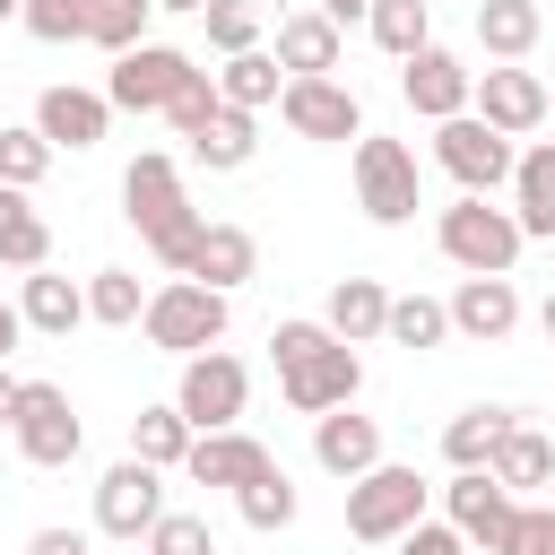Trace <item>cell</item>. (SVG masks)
<instances>
[{"label":"cell","mask_w":555,"mask_h":555,"mask_svg":"<svg viewBox=\"0 0 555 555\" xmlns=\"http://www.w3.org/2000/svg\"><path fill=\"white\" fill-rule=\"evenodd\" d=\"M382 338L408 347V356H425V347L451 338V304H442V295H390V330H382Z\"/></svg>","instance_id":"836d02e7"},{"label":"cell","mask_w":555,"mask_h":555,"mask_svg":"<svg viewBox=\"0 0 555 555\" xmlns=\"http://www.w3.org/2000/svg\"><path fill=\"white\" fill-rule=\"evenodd\" d=\"M156 9H173V17H199V9H208V0H156Z\"/></svg>","instance_id":"681fc988"},{"label":"cell","mask_w":555,"mask_h":555,"mask_svg":"<svg viewBox=\"0 0 555 555\" xmlns=\"http://www.w3.org/2000/svg\"><path fill=\"white\" fill-rule=\"evenodd\" d=\"M147 295H156V286H139V269H95V278H87V321L139 330V321H147Z\"/></svg>","instance_id":"d6a6232c"},{"label":"cell","mask_w":555,"mask_h":555,"mask_svg":"<svg viewBox=\"0 0 555 555\" xmlns=\"http://www.w3.org/2000/svg\"><path fill=\"white\" fill-rule=\"evenodd\" d=\"M425 503H434V486H425L408 460H382V468H364V477L347 486V538H356V546H399V538L425 520Z\"/></svg>","instance_id":"5b68a950"},{"label":"cell","mask_w":555,"mask_h":555,"mask_svg":"<svg viewBox=\"0 0 555 555\" xmlns=\"http://www.w3.org/2000/svg\"><path fill=\"white\" fill-rule=\"evenodd\" d=\"M182 278H199V286H217V295L251 286V278H260V243H251V225L208 217V234H199V251H191V269H182Z\"/></svg>","instance_id":"ffe728a7"},{"label":"cell","mask_w":555,"mask_h":555,"mask_svg":"<svg viewBox=\"0 0 555 555\" xmlns=\"http://www.w3.org/2000/svg\"><path fill=\"white\" fill-rule=\"evenodd\" d=\"M538 330H546V347H555V286H546V304H538Z\"/></svg>","instance_id":"c3c4849f"},{"label":"cell","mask_w":555,"mask_h":555,"mask_svg":"<svg viewBox=\"0 0 555 555\" xmlns=\"http://www.w3.org/2000/svg\"><path fill=\"white\" fill-rule=\"evenodd\" d=\"M191 156L208 165V173H243L251 156H260V130H251V113H234V104H217V121L191 139Z\"/></svg>","instance_id":"1f68e13d"},{"label":"cell","mask_w":555,"mask_h":555,"mask_svg":"<svg viewBox=\"0 0 555 555\" xmlns=\"http://www.w3.org/2000/svg\"><path fill=\"white\" fill-rule=\"evenodd\" d=\"M147 17H156V0H87V43H104L121 61L147 43Z\"/></svg>","instance_id":"e575fe53"},{"label":"cell","mask_w":555,"mask_h":555,"mask_svg":"<svg viewBox=\"0 0 555 555\" xmlns=\"http://www.w3.org/2000/svg\"><path fill=\"white\" fill-rule=\"evenodd\" d=\"M468 113L494 121L503 139H529V130H546V78L520 69V61H494V69H477V104Z\"/></svg>","instance_id":"9a60e30c"},{"label":"cell","mask_w":555,"mask_h":555,"mask_svg":"<svg viewBox=\"0 0 555 555\" xmlns=\"http://www.w3.org/2000/svg\"><path fill=\"white\" fill-rule=\"evenodd\" d=\"M434 243H442V260L451 269H468V278H512V260H520V217L512 208H494V199H451L442 217H434Z\"/></svg>","instance_id":"277c9868"},{"label":"cell","mask_w":555,"mask_h":555,"mask_svg":"<svg viewBox=\"0 0 555 555\" xmlns=\"http://www.w3.org/2000/svg\"><path fill=\"white\" fill-rule=\"evenodd\" d=\"M503 555H555V503H520L512 520V546Z\"/></svg>","instance_id":"b9f144b4"},{"label":"cell","mask_w":555,"mask_h":555,"mask_svg":"<svg viewBox=\"0 0 555 555\" xmlns=\"http://www.w3.org/2000/svg\"><path fill=\"white\" fill-rule=\"evenodd\" d=\"M442 520H451L468 546L503 555V546H512V520H520V494L494 486L486 468H451V486H442Z\"/></svg>","instance_id":"4fadbf2b"},{"label":"cell","mask_w":555,"mask_h":555,"mask_svg":"<svg viewBox=\"0 0 555 555\" xmlns=\"http://www.w3.org/2000/svg\"><path fill=\"white\" fill-rule=\"evenodd\" d=\"M225 321H234V295H217V286H199V278H165L156 295H147V347L156 356H173V364H191V356H208V347H225Z\"/></svg>","instance_id":"3957f363"},{"label":"cell","mask_w":555,"mask_h":555,"mask_svg":"<svg viewBox=\"0 0 555 555\" xmlns=\"http://www.w3.org/2000/svg\"><path fill=\"white\" fill-rule=\"evenodd\" d=\"M35 43H87V0H26L17 17Z\"/></svg>","instance_id":"ab89813d"},{"label":"cell","mask_w":555,"mask_h":555,"mask_svg":"<svg viewBox=\"0 0 555 555\" xmlns=\"http://www.w3.org/2000/svg\"><path fill=\"white\" fill-rule=\"evenodd\" d=\"M217 95H225L234 113H269V104L286 95V69H278V52H234V61L217 69Z\"/></svg>","instance_id":"f546056e"},{"label":"cell","mask_w":555,"mask_h":555,"mask_svg":"<svg viewBox=\"0 0 555 555\" xmlns=\"http://www.w3.org/2000/svg\"><path fill=\"white\" fill-rule=\"evenodd\" d=\"M17 390H26V382H17L9 364H0V425H17Z\"/></svg>","instance_id":"7dc6e473"},{"label":"cell","mask_w":555,"mask_h":555,"mask_svg":"<svg viewBox=\"0 0 555 555\" xmlns=\"http://www.w3.org/2000/svg\"><path fill=\"white\" fill-rule=\"evenodd\" d=\"M165 512H173V503H165V468H147V460H113V468L95 477V529L121 538V546H139Z\"/></svg>","instance_id":"9c48e42d"},{"label":"cell","mask_w":555,"mask_h":555,"mask_svg":"<svg viewBox=\"0 0 555 555\" xmlns=\"http://www.w3.org/2000/svg\"><path fill=\"white\" fill-rule=\"evenodd\" d=\"M35 130L78 156V147H95L113 130V104H104V87H43L35 95Z\"/></svg>","instance_id":"d6986e66"},{"label":"cell","mask_w":555,"mask_h":555,"mask_svg":"<svg viewBox=\"0 0 555 555\" xmlns=\"http://www.w3.org/2000/svg\"><path fill=\"white\" fill-rule=\"evenodd\" d=\"M434 165L468 191V199H494V191H512V165H520V147L494 130V121H477V113H451V121H434Z\"/></svg>","instance_id":"52a82bcc"},{"label":"cell","mask_w":555,"mask_h":555,"mask_svg":"<svg viewBox=\"0 0 555 555\" xmlns=\"http://www.w3.org/2000/svg\"><path fill=\"white\" fill-rule=\"evenodd\" d=\"M121 217L139 225V243H147L173 278L191 269V251H199V234H208V217L191 208L182 165H173L165 147H139V156H130V173H121Z\"/></svg>","instance_id":"7a4b0ae2"},{"label":"cell","mask_w":555,"mask_h":555,"mask_svg":"<svg viewBox=\"0 0 555 555\" xmlns=\"http://www.w3.org/2000/svg\"><path fill=\"white\" fill-rule=\"evenodd\" d=\"M217 104H225V95H217V69H191V78H182V95L165 104V121H173L182 139H199V130L217 121Z\"/></svg>","instance_id":"f35d334b"},{"label":"cell","mask_w":555,"mask_h":555,"mask_svg":"<svg viewBox=\"0 0 555 555\" xmlns=\"http://www.w3.org/2000/svg\"><path fill=\"white\" fill-rule=\"evenodd\" d=\"M199 26H208V52L234 61V52H260V26H269V17H260V0H208Z\"/></svg>","instance_id":"d590c367"},{"label":"cell","mask_w":555,"mask_h":555,"mask_svg":"<svg viewBox=\"0 0 555 555\" xmlns=\"http://www.w3.org/2000/svg\"><path fill=\"white\" fill-rule=\"evenodd\" d=\"M9 17H26V0H0V26H9Z\"/></svg>","instance_id":"f907efd6"},{"label":"cell","mask_w":555,"mask_h":555,"mask_svg":"<svg viewBox=\"0 0 555 555\" xmlns=\"http://www.w3.org/2000/svg\"><path fill=\"white\" fill-rule=\"evenodd\" d=\"M147 555H217V538H208L199 512H165V520L147 529Z\"/></svg>","instance_id":"60d3db41"},{"label":"cell","mask_w":555,"mask_h":555,"mask_svg":"<svg viewBox=\"0 0 555 555\" xmlns=\"http://www.w3.org/2000/svg\"><path fill=\"white\" fill-rule=\"evenodd\" d=\"M364 35H373V43L390 52V61H416V52L434 43V0H373Z\"/></svg>","instance_id":"4dcf8cb0"},{"label":"cell","mask_w":555,"mask_h":555,"mask_svg":"<svg viewBox=\"0 0 555 555\" xmlns=\"http://www.w3.org/2000/svg\"><path fill=\"white\" fill-rule=\"evenodd\" d=\"M278 460H269V442H251L243 425H225V434H199L191 442V460H182V477L191 486H225V494H243L251 477H269Z\"/></svg>","instance_id":"ac0fdd59"},{"label":"cell","mask_w":555,"mask_h":555,"mask_svg":"<svg viewBox=\"0 0 555 555\" xmlns=\"http://www.w3.org/2000/svg\"><path fill=\"white\" fill-rule=\"evenodd\" d=\"M442 304H451V338H468V347H503L520 330V286L512 278H460Z\"/></svg>","instance_id":"2e32d148"},{"label":"cell","mask_w":555,"mask_h":555,"mask_svg":"<svg viewBox=\"0 0 555 555\" xmlns=\"http://www.w3.org/2000/svg\"><path fill=\"white\" fill-rule=\"evenodd\" d=\"M399 555H468V538H460L451 520H416V529L399 538Z\"/></svg>","instance_id":"7bdbcfd3"},{"label":"cell","mask_w":555,"mask_h":555,"mask_svg":"<svg viewBox=\"0 0 555 555\" xmlns=\"http://www.w3.org/2000/svg\"><path fill=\"white\" fill-rule=\"evenodd\" d=\"M269 364H278V390H286L295 416L356 408V390H364V356L347 338H330V321H278L269 330Z\"/></svg>","instance_id":"6da1fadb"},{"label":"cell","mask_w":555,"mask_h":555,"mask_svg":"<svg viewBox=\"0 0 555 555\" xmlns=\"http://www.w3.org/2000/svg\"><path fill=\"white\" fill-rule=\"evenodd\" d=\"M546 121H555V87H546Z\"/></svg>","instance_id":"816d5d0a"},{"label":"cell","mask_w":555,"mask_h":555,"mask_svg":"<svg viewBox=\"0 0 555 555\" xmlns=\"http://www.w3.org/2000/svg\"><path fill=\"white\" fill-rule=\"evenodd\" d=\"M546 251H555V243H546Z\"/></svg>","instance_id":"f5cc1de1"},{"label":"cell","mask_w":555,"mask_h":555,"mask_svg":"<svg viewBox=\"0 0 555 555\" xmlns=\"http://www.w3.org/2000/svg\"><path fill=\"white\" fill-rule=\"evenodd\" d=\"M17 312H26V330L69 338V330L87 321V286H78V278H61V269H26V278H17Z\"/></svg>","instance_id":"603a6c76"},{"label":"cell","mask_w":555,"mask_h":555,"mask_svg":"<svg viewBox=\"0 0 555 555\" xmlns=\"http://www.w3.org/2000/svg\"><path fill=\"white\" fill-rule=\"evenodd\" d=\"M17 338H26V312H17V304H0V364H9V347H17Z\"/></svg>","instance_id":"bcb514c9"},{"label":"cell","mask_w":555,"mask_h":555,"mask_svg":"<svg viewBox=\"0 0 555 555\" xmlns=\"http://www.w3.org/2000/svg\"><path fill=\"white\" fill-rule=\"evenodd\" d=\"M312 460L330 468V477H364V468H382L390 451H382V416H356V408H330V416H312Z\"/></svg>","instance_id":"e0dca14e"},{"label":"cell","mask_w":555,"mask_h":555,"mask_svg":"<svg viewBox=\"0 0 555 555\" xmlns=\"http://www.w3.org/2000/svg\"><path fill=\"white\" fill-rule=\"evenodd\" d=\"M486 477H494V486H512V494L529 503L538 486H555V442H546L538 425H512V434H503V451L486 460Z\"/></svg>","instance_id":"4316f807"},{"label":"cell","mask_w":555,"mask_h":555,"mask_svg":"<svg viewBox=\"0 0 555 555\" xmlns=\"http://www.w3.org/2000/svg\"><path fill=\"white\" fill-rule=\"evenodd\" d=\"M199 61L182 52V43H139V52H121L113 61V78H104V104L113 113H165L173 95H182V78H191Z\"/></svg>","instance_id":"8fae6325"},{"label":"cell","mask_w":555,"mask_h":555,"mask_svg":"<svg viewBox=\"0 0 555 555\" xmlns=\"http://www.w3.org/2000/svg\"><path fill=\"white\" fill-rule=\"evenodd\" d=\"M338 61H347V35H338L321 9L278 17V69H286V78H338Z\"/></svg>","instance_id":"44dd1931"},{"label":"cell","mask_w":555,"mask_h":555,"mask_svg":"<svg viewBox=\"0 0 555 555\" xmlns=\"http://www.w3.org/2000/svg\"><path fill=\"white\" fill-rule=\"evenodd\" d=\"M52 156H61V147H52L35 121H9V130H0V182H9V191H35V182L52 173Z\"/></svg>","instance_id":"8d00e7d4"},{"label":"cell","mask_w":555,"mask_h":555,"mask_svg":"<svg viewBox=\"0 0 555 555\" xmlns=\"http://www.w3.org/2000/svg\"><path fill=\"white\" fill-rule=\"evenodd\" d=\"M347 173H356V208H364L373 225H408V217L425 208V173H416V147H408V139L364 130V139L347 147Z\"/></svg>","instance_id":"8992f818"},{"label":"cell","mask_w":555,"mask_h":555,"mask_svg":"<svg viewBox=\"0 0 555 555\" xmlns=\"http://www.w3.org/2000/svg\"><path fill=\"white\" fill-rule=\"evenodd\" d=\"M191 442H199V434H191V416H182L173 399L130 416V460H147V468H182V460H191Z\"/></svg>","instance_id":"f1b7e54d"},{"label":"cell","mask_w":555,"mask_h":555,"mask_svg":"<svg viewBox=\"0 0 555 555\" xmlns=\"http://www.w3.org/2000/svg\"><path fill=\"white\" fill-rule=\"evenodd\" d=\"M512 425H520V408H486V399H477V408H460V416L442 425V460H451V468H486Z\"/></svg>","instance_id":"484cf974"},{"label":"cell","mask_w":555,"mask_h":555,"mask_svg":"<svg viewBox=\"0 0 555 555\" xmlns=\"http://www.w3.org/2000/svg\"><path fill=\"white\" fill-rule=\"evenodd\" d=\"M0 269H52V225L26 191L0 182Z\"/></svg>","instance_id":"83f0119b"},{"label":"cell","mask_w":555,"mask_h":555,"mask_svg":"<svg viewBox=\"0 0 555 555\" xmlns=\"http://www.w3.org/2000/svg\"><path fill=\"white\" fill-rule=\"evenodd\" d=\"M321 321H330V338L373 347V338L390 330V286H382V278H338V286H330V304H321Z\"/></svg>","instance_id":"cb8c5ba5"},{"label":"cell","mask_w":555,"mask_h":555,"mask_svg":"<svg viewBox=\"0 0 555 555\" xmlns=\"http://www.w3.org/2000/svg\"><path fill=\"white\" fill-rule=\"evenodd\" d=\"M26 555H95V546H87V529H61V520H52V529L26 538Z\"/></svg>","instance_id":"ee69618b"},{"label":"cell","mask_w":555,"mask_h":555,"mask_svg":"<svg viewBox=\"0 0 555 555\" xmlns=\"http://www.w3.org/2000/svg\"><path fill=\"white\" fill-rule=\"evenodd\" d=\"M234 512H243V529H260V538H278V529L295 520V477H286V468H269V477H251V486L234 494Z\"/></svg>","instance_id":"74e56055"},{"label":"cell","mask_w":555,"mask_h":555,"mask_svg":"<svg viewBox=\"0 0 555 555\" xmlns=\"http://www.w3.org/2000/svg\"><path fill=\"white\" fill-rule=\"evenodd\" d=\"M538 35H546V9H538V0H477V43H486V61H529Z\"/></svg>","instance_id":"d4e9b609"},{"label":"cell","mask_w":555,"mask_h":555,"mask_svg":"<svg viewBox=\"0 0 555 555\" xmlns=\"http://www.w3.org/2000/svg\"><path fill=\"white\" fill-rule=\"evenodd\" d=\"M278 121H286L295 139H321V147L364 139V104H356V87H347V78H286Z\"/></svg>","instance_id":"7c38bea8"},{"label":"cell","mask_w":555,"mask_h":555,"mask_svg":"<svg viewBox=\"0 0 555 555\" xmlns=\"http://www.w3.org/2000/svg\"><path fill=\"white\" fill-rule=\"evenodd\" d=\"M512 217L529 243H555V139H529L512 165Z\"/></svg>","instance_id":"7402d4cb"},{"label":"cell","mask_w":555,"mask_h":555,"mask_svg":"<svg viewBox=\"0 0 555 555\" xmlns=\"http://www.w3.org/2000/svg\"><path fill=\"white\" fill-rule=\"evenodd\" d=\"M9 442H17L26 468H69V460L87 451V425H78V408H69L61 382H26V390H17V425H9Z\"/></svg>","instance_id":"ba28073f"},{"label":"cell","mask_w":555,"mask_h":555,"mask_svg":"<svg viewBox=\"0 0 555 555\" xmlns=\"http://www.w3.org/2000/svg\"><path fill=\"white\" fill-rule=\"evenodd\" d=\"M243 399H251V373H243V356H225V347L191 356L182 382H173V408L191 416V434H225V425L243 416Z\"/></svg>","instance_id":"30bf717a"},{"label":"cell","mask_w":555,"mask_h":555,"mask_svg":"<svg viewBox=\"0 0 555 555\" xmlns=\"http://www.w3.org/2000/svg\"><path fill=\"white\" fill-rule=\"evenodd\" d=\"M399 95H408V113L451 121V113H468V104H477V69H468L451 43H425L416 61H399Z\"/></svg>","instance_id":"5bb4252c"},{"label":"cell","mask_w":555,"mask_h":555,"mask_svg":"<svg viewBox=\"0 0 555 555\" xmlns=\"http://www.w3.org/2000/svg\"><path fill=\"white\" fill-rule=\"evenodd\" d=\"M312 9H321V17H330V26H338V35H347V26H364V17H373V0H312Z\"/></svg>","instance_id":"f6af8a7d"}]
</instances>
